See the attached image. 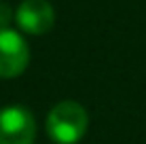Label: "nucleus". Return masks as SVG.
Instances as JSON below:
<instances>
[{"mask_svg":"<svg viewBox=\"0 0 146 144\" xmlns=\"http://www.w3.org/2000/svg\"><path fill=\"white\" fill-rule=\"evenodd\" d=\"M87 112L76 102H59L47 117V133L57 144H76L87 131Z\"/></svg>","mask_w":146,"mask_h":144,"instance_id":"obj_1","label":"nucleus"},{"mask_svg":"<svg viewBox=\"0 0 146 144\" xmlns=\"http://www.w3.org/2000/svg\"><path fill=\"white\" fill-rule=\"evenodd\" d=\"M30 49L28 42L15 30L0 28V78L19 76L28 68Z\"/></svg>","mask_w":146,"mask_h":144,"instance_id":"obj_2","label":"nucleus"},{"mask_svg":"<svg viewBox=\"0 0 146 144\" xmlns=\"http://www.w3.org/2000/svg\"><path fill=\"white\" fill-rule=\"evenodd\" d=\"M36 123L23 106H9L0 110V144H32Z\"/></svg>","mask_w":146,"mask_h":144,"instance_id":"obj_3","label":"nucleus"},{"mask_svg":"<svg viewBox=\"0 0 146 144\" xmlns=\"http://www.w3.org/2000/svg\"><path fill=\"white\" fill-rule=\"evenodd\" d=\"M15 19L23 32L44 34L47 30H51L55 13L47 0H23L15 13Z\"/></svg>","mask_w":146,"mask_h":144,"instance_id":"obj_4","label":"nucleus"},{"mask_svg":"<svg viewBox=\"0 0 146 144\" xmlns=\"http://www.w3.org/2000/svg\"><path fill=\"white\" fill-rule=\"evenodd\" d=\"M9 13H11V11H9V7H7V4H2V2H0V23H7V19H9Z\"/></svg>","mask_w":146,"mask_h":144,"instance_id":"obj_5","label":"nucleus"}]
</instances>
